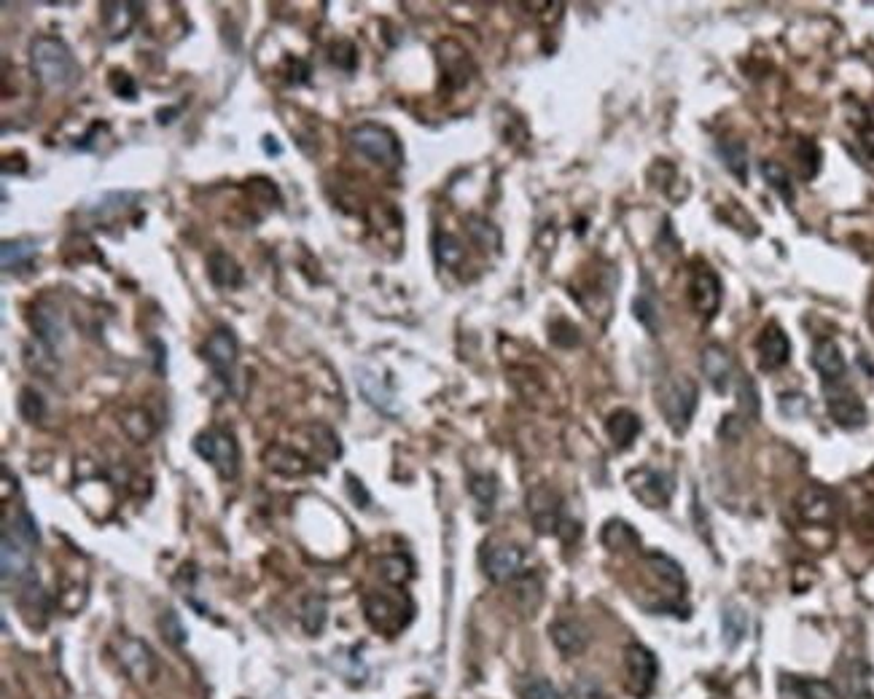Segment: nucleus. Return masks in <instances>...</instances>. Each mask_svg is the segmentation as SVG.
I'll return each instance as SVG.
<instances>
[{"label": "nucleus", "mask_w": 874, "mask_h": 699, "mask_svg": "<svg viewBox=\"0 0 874 699\" xmlns=\"http://www.w3.org/2000/svg\"><path fill=\"white\" fill-rule=\"evenodd\" d=\"M208 277L216 288H237L242 283V269L226 250H213L208 256Z\"/></svg>", "instance_id": "22"}, {"label": "nucleus", "mask_w": 874, "mask_h": 699, "mask_svg": "<svg viewBox=\"0 0 874 699\" xmlns=\"http://www.w3.org/2000/svg\"><path fill=\"white\" fill-rule=\"evenodd\" d=\"M159 626H162V632L167 635V640H170L172 646H183V643H186V629H183V624H181L175 611H167V614L162 616Z\"/></svg>", "instance_id": "43"}, {"label": "nucleus", "mask_w": 874, "mask_h": 699, "mask_svg": "<svg viewBox=\"0 0 874 699\" xmlns=\"http://www.w3.org/2000/svg\"><path fill=\"white\" fill-rule=\"evenodd\" d=\"M0 256H3V269L5 272H14V269H22V267H30V261L35 258V242H27V239H5L3 248H0Z\"/></svg>", "instance_id": "27"}, {"label": "nucleus", "mask_w": 874, "mask_h": 699, "mask_svg": "<svg viewBox=\"0 0 874 699\" xmlns=\"http://www.w3.org/2000/svg\"><path fill=\"white\" fill-rule=\"evenodd\" d=\"M791 689L797 699H837V689L820 678H794Z\"/></svg>", "instance_id": "33"}, {"label": "nucleus", "mask_w": 874, "mask_h": 699, "mask_svg": "<svg viewBox=\"0 0 874 699\" xmlns=\"http://www.w3.org/2000/svg\"><path fill=\"white\" fill-rule=\"evenodd\" d=\"M30 68L46 89H54V92L74 86L81 76V68L75 63L71 46L54 35H38L30 44Z\"/></svg>", "instance_id": "2"}, {"label": "nucleus", "mask_w": 874, "mask_h": 699, "mask_svg": "<svg viewBox=\"0 0 874 699\" xmlns=\"http://www.w3.org/2000/svg\"><path fill=\"white\" fill-rule=\"evenodd\" d=\"M605 431H608L611 442L616 444V450H630L633 442H635L638 433H641V420H638V414H633L630 409H619V412H614V414L608 417Z\"/></svg>", "instance_id": "21"}, {"label": "nucleus", "mask_w": 874, "mask_h": 699, "mask_svg": "<svg viewBox=\"0 0 874 699\" xmlns=\"http://www.w3.org/2000/svg\"><path fill=\"white\" fill-rule=\"evenodd\" d=\"M603 544L608 546L611 551H622V549H630V546L638 544V536L627 522L614 519V522H608L603 528Z\"/></svg>", "instance_id": "31"}, {"label": "nucleus", "mask_w": 874, "mask_h": 699, "mask_svg": "<svg viewBox=\"0 0 874 699\" xmlns=\"http://www.w3.org/2000/svg\"><path fill=\"white\" fill-rule=\"evenodd\" d=\"M719 154L724 159V164L729 167V172H734L742 183L748 178V149L742 141H722Z\"/></svg>", "instance_id": "28"}, {"label": "nucleus", "mask_w": 874, "mask_h": 699, "mask_svg": "<svg viewBox=\"0 0 874 699\" xmlns=\"http://www.w3.org/2000/svg\"><path fill=\"white\" fill-rule=\"evenodd\" d=\"M756 353H759V366H761L764 372H775V369H781V366L789 364V358H791V342H789V336H786V331H783L781 325L770 323V325L761 331L759 342H756Z\"/></svg>", "instance_id": "14"}, {"label": "nucleus", "mask_w": 874, "mask_h": 699, "mask_svg": "<svg viewBox=\"0 0 874 699\" xmlns=\"http://www.w3.org/2000/svg\"><path fill=\"white\" fill-rule=\"evenodd\" d=\"M474 500L479 503L482 514H490L493 506H496V498H498V484L493 476H471V484H468Z\"/></svg>", "instance_id": "34"}, {"label": "nucleus", "mask_w": 874, "mask_h": 699, "mask_svg": "<svg viewBox=\"0 0 874 699\" xmlns=\"http://www.w3.org/2000/svg\"><path fill=\"white\" fill-rule=\"evenodd\" d=\"M737 398H740V409L745 412L748 420H756L759 417V393H756V385L751 380H740V388H737Z\"/></svg>", "instance_id": "42"}, {"label": "nucleus", "mask_w": 874, "mask_h": 699, "mask_svg": "<svg viewBox=\"0 0 874 699\" xmlns=\"http://www.w3.org/2000/svg\"><path fill=\"white\" fill-rule=\"evenodd\" d=\"M379 576H382L388 584L401 587V584H407V581H409V576H412V565H409V559H407V557H401V554H388V557H382V559H379Z\"/></svg>", "instance_id": "30"}, {"label": "nucleus", "mask_w": 874, "mask_h": 699, "mask_svg": "<svg viewBox=\"0 0 874 699\" xmlns=\"http://www.w3.org/2000/svg\"><path fill=\"white\" fill-rule=\"evenodd\" d=\"M781 412L786 414V417H791V420H797V417H801L804 412H807V398L801 395V393H786V395H781Z\"/></svg>", "instance_id": "45"}, {"label": "nucleus", "mask_w": 874, "mask_h": 699, "mask_svg": "<svg viewBox=\"0 0 874 699\" xmlns=\"http://www.w3.org/2000/svg\"><path fill=\"white\" fill-rule=\"evenodd\" d=\"M264 463L278 471V473H286V476H301V473H309L312 466L304 455H299L293 447H286V444H275V447H267L264 452Z\"/></svg>", "instance_id": "23"}, {"label": "nucleus", "mask_w": 874, "mask_h": 699, "mask_svg": "<svg viewBox=\"0 0 874 699\" xmlns=\"http://www.w3.org/2000/svg\"><path fill=\"white\" fill-rule=\"evenodd\" d=\"M861 146H864V151L874 159V127L872 130H864V135H861Z\"/></svg>", "instance_id": "49"}, {"label": "nucleus", "mask_w": 874, "mask_h": 699, "mask_svg": "<svg viewBox=\"0 0 874 699\" xmlns=\"http://www.w3.org/2000/svg\"><path fill=\"white\" fill-rule=\"evenodd\" d=\"M826 406H829V414L831 420L840 425V428H848V431H856V428H864L867 425V406L864 401L853 393V390H831L826 393Z\"/></svg>", "instance_id": "12"}, {"label": "nucleus", "mask_w": 874, "mask_h": 699, "mask_svg": "<svg viewBox=\"0 0 874 699\" xmlns=\"http://www.w3.org/2000/svg\"><path fill=\"white\" fill-rule=\"evenodd\" d=\"M702 372L716 393H727L732 383V355L722 345H708L702 350Z\"/></svg>", "instance_id": "20"}, {"label": "nucleus", "mask_w": 874, "mask_h": 699, "mask_svg": "<svg viewBox=\"0 0 874 699\" xmlns=\"http://www.w3.org/2000/svg\"><path fill=\"white\" fill-rule=\"evenodd\" d=\"M630 484H633V492L649 503L652 509H662L664 503H670L673 498V481L670 476H664L662 471H652V468H643L638 473L630 476Z\"/></svg>", "instance_id": "16"}, {"label": "nucleus", "mask_w": 874, "mask_h": 699, "mask_svg": "<svg viewBox=\"0 0 874 699\" xmlns=\"http://www.w3.org/2000/svg\"><path fill=\"white\" fill-rule=\"evenodd\" d=\"M549 637H552L555 648L565 659L579 656L589 646V629L579 619H557V622H552L549 624Z\"/></svg>", "instance_id": "17"}, {"label": "nucleus", "mask_w": 874, "mask_h": 699, "mask_svg": "<svg viewBox=\"0 0 874 699\" xmlns=\"http://www.w3.org/2000/svg\"><path fill=\"white\" fill-rule=\"evenodd\" d=\"M797 511L804 522L810 525H829L837 517V500L834 495L820 487V484H810L801 490V495L797 498Z\"/></svg>", "instance_id": "13"}, {"label": "nucleus", "mask_w": 874, "mask_h": 699, "mask_svg": "<svg viewBox=\"0 0 874 699\" xmlns=\"http://www.w3.org/2000/svg\"><path fill=\"white\" fill-rule=\"evenodd\" d=\"M237 355H240V342L234 336L231 328H216L205 347H202V358L211 364V369L216 372V377L223 380L226 385L231 383V372H234V364H237Z\"/></svg>", "instance_id": "10"}, {"label": "nucleus", "mask_w": 874, "mask_h": 699, "mask_svg": "<svg viewBox=\"0 0 874 699\" xmlns=\"http://www.w3.org/2000/svg\"><path fill=\"white\" fill-rule=\"evenodd\" d=\"M38 544V525L27 509H22L14 522H5L0 559H3V584H30L33 581V551Z\"/></svg>", "instance_id": "1"}, {"label": "nucleus", "mask_w": 874, "mask_h": 699, "mask_svg": "<svg viewBox=\"0 0 874 699\" xmlns=\"http://www.w3.org/2000/svg\"><path fill=\"white\" fill-rule=\"evenodd\" d=\"M434 253H437L438 264H444V267H457V264L463 261V248H460V242H457L452 234H437V239H434Z\"/></svg>", "instance_id": "36"}, {"label": "nucleus", "mask_w": 874, "mask_h": 699, "mask_svg": "<svg viewBox=\"0 0 874 699\" xmlns=\"http://www.w3.org/2000/svg\"><path fill=\"white\" fill-rule=\"evenodd\" d=\"M323 624H326V600L320 595H309L301 606V626L309 635H320Z\"/></svg>", "instance_id": "35"}, {"label": "nucleus", "mask_w": 874, "mask_h": 699, "mask_svg": "<svg viewBox=\"0 0 874 699\" xmlns=\"http://www.w3.org/2000/svg\"><path fill=\"white\" fill-rule=\"evenodd\" d=\"M697 401H700V388L692 377L675 374L659 388V412L675 433H683L692 425Z\"/></svg>", "instance_id": "3"}, {"label": "nucleus", "mask_w": 874, "mask_h": 699, "mask_svg": "<svg viewBox=\"0 0 874 699\" xmlns=\"http://www.w3.org/2000/svg\"><path fill=\"white\" fill-rule=\"evenodd\" d=\"M194 452L216 468L221 479H237L240 473V447L234 436L223 428H208L194 439Z\"/></svg>", "instance_id": "4"}, {"label": "nucleus", "mask_w": 874, "mask_h": 699, "mask_svg": "<svg viewBox=\"0 0 874 699\" xmlns=\"http://www.w3.org/2000/svg\"><path fill=\"white\" fill-rule=\"evenodd\" d=\"M350 143H353V149L361 156L371 159L374 164L390 167V170L398 167L401 159H404L398 138H396L388 127H379V124H371V121L353 127Z\"/></svg>", "instance_id": "5"}, {"label": "nucleus", "mask_w": 874, "mask_h": 699, "mask_svg": "<svg viewBox=\"0 0 874 699\" xmlns=\"http://www.w3.org/2000/svg\"><path fill=\"white\" fill-rule=\"evenodd\" d=\"M571 699H608V697H605L603 686H600L594 678L584 675V678H579V681H574V686H571Z\"/></svg>", "instance_id": "44"}, {"label": "nucleus", "mask_w": 874, "mask_h": 699, "mask_svg": "<svg viewBox=\"0 0 874 699\" xmlns=\"http://www.w3.org/2000/svg\"><path fill=\"white\" fill-rule=\"evenodd\" d=\"M761 175L789 205H794V186H791V178H789L786 167H781L778 161H764L761 164Z\"/></svg>", "instance_id": "32"}, {"label": "nucleus", "mask_w": 874, "mask_h": 699, "mask_svg": "<svg viewBox=\"0 0 874 699\" xmlns=\"http://www.w3.org/2000/svg\"><path fill=\"white\" fill-rule=\"evenodd\" d=\"M16 406H19V414H22L27 422H38V420L44 417V412H46V403H44L41 393H35L33 388H25L19 393Z\"/></svg>", "instance_id": "39"}, {"label": "nucleus", "mask_w": 874, "mask_h": 699, "mask_svg": "<svg viewBox=\"0 0 874 699\" xmlns=\"http://www.w3.org/2000/svg\"><path fill=\"white\" fill-rule=\"evenodd\" d=\"M812 366L818 369V374L823 377L826 385L831 383H840L848 372L845 366V358H842V350L837 347V342L831 339H820L812 350Z\"/></svg>", "instance_id": "18"}, {"label": "nucleus", "mask_w": 874, "mask_h": 699, "mask_svg": "<svg viewBox=\"0 0 874 699\" xmlns=\"http://www.w3.org/2000/svg\"><path fill=\"white\" fill-rule=\"evenodd\" d=\"M116 659L122 670L135 681V684H153L159 675V659L151 651V646L138 640V637H119L116 640Z\"/></svg>", "instance_id": "7"}, {"label": "nucleus", "mask_w": 874, "mask_h": 699, "mask_svg": "<svg viewBox=\"0 0 874 699\" xmlns=\"http://www.w3.org/2000/svg\"><path fill=\"white\" fill-rule=\"evenodd\" d=\"M740 433H742V420H737V417H724V425H722V436L737 439Z\"/></svg>", "instance_id": "48"}, {"label": "nucleus", "mask_w": 874, "mask_h": 699, "mask_svg": "<svg viewBox=\"0 0 874 699\" xmlns=\"http://www.w3.org/2000/svg\"><path fill=\"white\" fill-rule=\"evenodd\" d=\"M103 19H105V27L113 38H124L127 30L135 24V8L133 3H103Z\"/></svg>", "instance_id": "25"}, {"label": "nucleus", "mask_w": 874, "mask_h": 699, "mask_svg": "<svg viewBox=\"0 0 874 699\" xmlns=\"http://www.w3.org/2000/svg\"><path fill=\"white\" fill-rule=\"evenodd\" d=\"M646 565H649V570L656 576V581L667 589L670 597H681V595H683L686 578H683L681 565H678L673 557H667V554H662V551H649V554H646Z\"/></svg>", "instance_id": "19"}, {"label": "nucleus", "mask_w": 874, "mask_h": 699, "mask_svg": "<svg viewBox=\"0 0 874 699\" xmlns=\"http://www.w3.org/2000/svg\"><path fill=\"white\" fill-rule=\"evenodd\" d=\"M800 156H801V164H810V178H812V175L818 172V159H820L818 149H815V143H810V141H801Z\"/></svg>", "instance_id": "46"}, {"label": "nucleus", "mask_w": 874, "mask_h": 699, "mask_svg": "<svg viewBox=\"0 0 874 699\" xmlns=\"http://www.w3.org/2000/svg\"><path fill=\"white\" fill-rule=\"evenodd\" d=\"M33 331L38 334V339H41L49 350H54L57 342L63 339V331H65V328H63V320H60L57 312L38 307L35 315H33Z\"/></svg>", "instance_id": "26"}, {"label": "nucleus", "mask_w": 874, "mask_h": 699, "mask_svg": "<svg viewBox=\"0 0 874 699\" xmlns=\"http://www.w3.org/2000/svg\"><path fill=\"white\" fill-rule=\"evenodd\" d=\"M748 635V614L740 606H727L722 611V640L729 651H734Z\"/></svg>", "instance_id": "24"}, {"label": "nucleus", "mask_w": 874, "mask_h": 699, "mask_svg": "<svg viewBox=\"0 0 874 699\" xmlns=\"http://www.w3.org/2000/svg\"><path fill=\"white\" fill-rule=\"evenodd\" d=\"M516 692H519V699H563L557 686L549 684L546 678H525Z\"/></svg>", "instance_id": "38"}, {"label": "nucleus", "mask_w": 874, "mask_h": 699, "mask_svg": "<svg viewBox=\"0 0 874 699\" xmlns=\"http://www.w3.org/2000/svg\"><path fill=\"white\" fill-rule=\"evenodd\" d=\"M527 514H530V522L538 533L544 536H552V533H560L563 528V498L546 487V484H538L527 492Z\"/></svg>", "instance_id": "9"}, {"label": "nucleus", "mask_w": 874, "mask_h": 699, "mask_svg": "<svg viewBox=\"0 0 874 699\" xmlns=\"http://www.w3.org/2000/svg\"><path fill=\"white\" fill-rule=\"evenodd\" d=\"M624 673H627V689L630 694H635L638 699L649 697L654 692L656 673V656L641 643H630L624 648Z\"/></svg>", "instance_id": "8"}, {"label": "nucleus", "mask_w": 874, "mask_h": 699, "mask_svg": "<svg viewBox=\"0 0 874 699\" xmlns=\"http://www.w3.org/2000/svg\"><path fill=\"white\" fill-rule=\"evenodd\" d=\"M366 622L371 624L382 635H398L409 619H412V606L401 603L398 597H390L385 592H368L364 597Z\"/></svg>", "instance_id": "6"}, {"label": "nucleus", "mask_w": 874, "mask_h": 699, "mask_svg": "<svg viewBox=\"0 0 874 699\" xmlns=\"http://www.w3.org/2000/svg\"><path fill=\"white\" fill-rule=\"evenodd\" d=\"M468 234H471L474 242L482 245V248H498V245H501L498 229H496L490 221H485V218H468Z\"/></svg>", "instance_id": "40"}, {"label": "nucleus", "mask_w": 874, "mask_h": 699, "mask_svg": "<svg viewBox=\"0 0 874 699\" xmlns=\"http://www.w3.org/2000/svg\"><path fill=\"white\" fill-rule=\"evenodd\" d=\"M633 310H635V317L649 328V334L656 336V334H659V310H656L654 299H652V296H638L635 305H633Z\"/></svg>", "instance_id": "41"}, {"label": "nucleus", "mask_w": 874, "mask_h": 699, "mask_svg": "<svg viewBox=\"0 0 874 699\" xmlns=\"http://www.w3.org/2000/svg\"><path fill=\"white\" fill-rule=\"evenodd\" d=\"M692 305L702 317H713L722 305V280L711 267H697L692 275Z\"/></svg>", "instance_id": "15"}, {"label": "nucleus", "mask_w": 874, "mask_h": 699, "mask_svg": "<svg viewBox=\"0 0 874 699\" xmlns=\"http://www.w3.org/2000/svg\"><path fill=\"white\" fill-rule=\"evenodd\" d=\"M122 425H124V431H127L135 442H146L148 436L153 433V420L148 417V412H143V409L127 412L124 420H122Z\"/></svg>", "instance_id": "37"}, {"label": "nucleus", "mask_w": 874, "mask_h": 699, "mask_svg": "<svg viewBox=\"0 0 874 699\" xmlns=\"http://www.w3.org/2000/svg\"><path fill=\"white\" fill-rule=\"evenodd\" d=\"M348 490H350V498L361 506V509H368V503H371V498H368V492H366V487L356 479V476H348Z\"/></svg>", "instance_id": "47"}, {"label": "nucleus", "mask_w": 874, "mask_h": 699, "mask_svg": "<svg viewBox=\"0 0 874 699\" xmlns=\"http://www.w3.org/2000/svg\"><path fill=\"white\" fill-rule=\"evenodd\" d=\"M358 385H361V393L366 395V401H368V403H374L377 409H382V412H393V409H396V403H393V393L379 383V377H374V374H364V372H361Z\"/></svg>", "instance_id": "29"}, {"label": "nucleus", "mask_w": 874, "mask_h": 699, "mask_svg": "<svg viewBox=\"0 0 874 699\" xmlns=\"http://www.w3.org/2000/svg\"><path fill=\"white\" fill-rule=\"evenodd\" d=\"M482 568H485V576L496 584L516 581L525 568V551L511 544L490 546L482 554Z\"/></svg>", "instance_id": "11"}]
</instances>
